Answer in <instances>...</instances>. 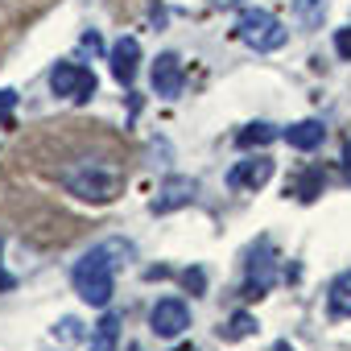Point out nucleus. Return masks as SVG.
<instances>
[{
    "label": "nucleus",
    "instance_id": "5701e85b",
    "mask_svg": "<svg viewBox=\"0 0 351 351\" xmlns=\"http://www.w3.org/2000/svg\"><path fill=\"white\" fill-rule=\"evenodd\" d=\"M215 9H236V5H244V0H211Z\"/></svg>",
    "mask_w": 351,
    "mask_h": 351
},
{
    "label": "nucleus",
    "instance_id": "f257e3e1",
    "mask_svg": "<svg viewBox=\"0 0 351 351\" xmlns=\"http://www.w3.org/2000/svg\"><path fill=\"white\" fill-rule=\"evenodd\" d=\"M124 248H128V244L108 240V244H99V248H91V252H83V256L75 261L71 285H75V293H79L87 306L108 310V302H112V293H116V269H120V261H112V256L124 252Z\"/></svg>",
    "mask_w": 351,
    "mask_h": 351
},
{
    "label": "nucleus",
    "instance_id": "a211bd4d",
    "mask_svg": "<svg viewBox=\"0 0 351 351\" xmlns=\"http://www.w3.org/2000/svg\"><path fill=\"white\" fill-rule=\"evenodd\" d=\"M79 335H83V322H79V318H62V322H58V330L50 335V343H54L58 351H66L71 343H79Z\"/></svg>",
    "mask_w": 351,
    "mask_h": 351
},
{
    "label": "nucleus",
    "instance_id": "393cba45",
    "mask_svg": "<svg viewBox=\"0 0 351 351\" xmlns=\"http://www.w3.org/2000/svg\"><path fill=\"white\" fill-rule=\"evenodd\" d=\"M343 165H347V169H351V145H347V153H343Z\"/></svg>",
    "mask_w": 351,
    "mask_h": 351
},
{
    "label": "nucleus",
    "instance_id": "9b49d317",
    "mask_svg": "<svg viewBox=\"0 0 351 351\" xmlns=\"http://www.w3.org/2000/svg\"><path fill=\"white\" fill-rule=\"evenodd\" d=\"M281 136L289 141V149H298V153H310V149H318V145H322L326 128H322V120H298V124H289Z\"/></svg>",
    "mask_w": 351,
    "mask_h": 351
},
{
    "label": "nucleus",
    "instance_id": "b1692460",
    "mask_svg": "<svg viewBox=\"0 0 351 351\" xmlns=\"http://www.w3.org/2000/svg\"><path fill=\"white\" fill-rule=\"evenodd\" d=\"M173 351H199V347L195 343H182V347H173Z\"/></svg>",
    "mask_w": 351,
    "mask_h": 351
},
{
    "label": "nucleus",
    "instance_id": "39448f33",
    "mask_svg": "<svg viewBox=\"0 0 351 351\" xmlns=\"http://www.w3.org/2000/svg\"><path fill=\"white\" fill-rule=\"evenodd\" d=\"M277 281V252L273 240H261L248 256V277H244V298H265Z\"/></svg>",
    "mask_w": 351,
    "mask_h": 351
},
{
    "label": "nucleus",
    "instance_id": "2eb2a0df",
    "mask_svg": "<svg viewBox=\"0 0 351 351\" xmlns=\"http://www.w3.org/2000/svg\"><path fill=\"white\" fill-rule=\"evenodd\" d=\"M277 136H281V132L261 120V124H248V128L236 136V145H240V149H252V145H269V141H277Z\"/></svg>",
    "mask_w": 351,
    "mask_h": 351
},
{
    "label": "nucleus",
    "instance_id": "6e6552de",
    "mask_svg": "<svg viewBox=\"0 0 351 351\" xmlns=\"http://www.w3.org/2000/svg\"><path fill=\"white\" fill-rule=\"evenodd\" d=\"M273 169H277V165H273V157H265V153H261V157H244V161L232 165L228 186H232V191H261V186L273 178Z\"/></svg>",
    "mask_w": 351,
    "mask_h": 351
},
{
    "label": "nucleus",
    "instance_id": "f8f14e48",
    "mask_svg": "<svg viewBox=\"0 0 351 351\" xmlns=\"http://www.w3.org/2000/svg\"><path fill=\"white\" fill-rule=\"evenodd\" d=\"M116 343H120V314L116 310H104V318L91 326L87 351H116Z\"/></svg>",
    "mask_w": 351,
    "mask_h": 351
},
{
    "label": "nucleus",
    "instance_id": "aec40b11",
    "mask_svg": "<svg viewBox=\"0 0 351 351\" xmlns=\"http://www.w3.org/2000/svg\"><path fill=\"white\" fill-rule=\"evenodd\" d=\"M13 104H17V91H0V120H5V128H13Z\"/></svg>",
    "mask_w": 351,
    "mask_h": 351
},
{
    "label": "nucleus",
    "instance_id": "0eeeda50",
    "mask_svg": "<svg viewBox=\"0 0 351 351\" xmlns=\"http://www.w3.org/2000/svg\"><path fill=\"white\" fill-rule=\"evenodd\" d=\"M149 326H153V335H161V339H178V335L191 326L186 302H182V298H161V302L149 310Z\"/></svg>",
    "mask_w": 351,
    "mask_h": 351
},
{
    "label": "nucleus",
    "instance_id": "423d86ee",
    "mask_svg": "<svg viewBox=\"0 0 351 351\" xmlns=\"http://www.w3.org/2000/svg\"><path fill=\"white\" fill-rule=\"evenodd\" d=\"M195 195H199V182H195V178H186V173H169V178L157 186V199L149 203V211H153V215L182 211V207L195 203Z\"/></svg>",
    "mask_w": 351,
    "mask_h": 351
},
{
    "label": "nucleus",
    "instance_id": "f03ea898",
    "mask_svg": "<svg viewBox=\"0 0 351 351\" xmlns=\"http://www.w3.org/2000/svg\"><path fill=\"white\" fill-rule=\"evenodd\" d=\"M62 186H66L75 199L104 207V203H112V199L120 195L124 173H120L112 161H104V157H79L75 165L62 169Z\"/></svg>",
    "mask_w": 351,
    "mask_h": 351
},
{
    "label": "nucleus",
    "instance_id": "dca6fc26",
    "mask_svg": "<svg viewBox=\"0 0 351 351\" xmlns=\"http://www.w3.org/2000/svg\"><path fill=\"white\" fill-rule=\"evenodd\" d=\"M322 186H326V178H322V169H306L302 178H298V186H293V195H298L302 203H314V199L322 195Z\"/></svg>",
    "mask_w": 351,
    "mask_h": 351
},
{
    "label": "nucleus",
    "instance_id": "6ab92c4d",
    "mask_svg": "<svg viewBox=\"0 0 351 351\" xmlns=\"http://www.w3.org/2000/svg\"><path fill=\"white\" fill-rule=\"evenodd\" d=\"M182 285H186L191 293H203V289H207V273H203V269H186V273H182Z\"/></svg>",
    "mask_w": 351,
    "mask_h": 351
},
{
    "label": "nucleus",
    "instance_id": "7ed1b4c3",
    "mask_svg": "<svg viewBox=\"0 0 351 351\" xmlns=\"http://www.w3.org/2000/svg\"><path fill=\"white\" fill-rule=\"evenodd\" d=\"M236 38H240L248 50L269 54V50H281L289 34H285V25H281L269 9H240V17H236Z\"/></svg>",
    "mask_w": 351,
    "mask_h": 351
},
{
    "label": "nucleus",
    "instance_id": "1a4fd4ad",
    "mask_svg": "<svg viewBox=\"0 0 351 351\" xmlns=\"http://www.w3.org/2000/svg\"><path fill=\"white\" fill-rule=\"evenodd\" d=\"M182 83H186L182 58L178 54H157V62H153V91L161 99H178L182 95Z\"/></svg>",
    "mask_w": 351,
    "mask_h": 351
},
{
    "label": "nucleus",
    "instance_id": "20e7f679",
    "mask_svg": "<svg viewBox=\"0 0 351 351\" xmlns=\"http://www.w3.org/2000/svg\"><path fill=\"white\" fill-rule=\"evenodd\" d=\"M50 91L62 95V99H71V104H87L95 95V75L87 66H79V62H54Z\"/></svg>",
    "mask_w": 351,
    "mask_h": 351
},
{
    "label": "nucleus",
    "instance_id": "4be33fe9",
    "mask_svg": "<svg viewBox=\"0 0 351 351\" xmlns=\"http://www.w3.org/2000/svg\"><path fill=\"white\" fill-rule=\"evenodd\" d=\"M79 46H83V50H91V54H99V50H104V42H99V34H95V29H91V34H83V42H79Z\"/></svg>",
    "mask_w": 351,
    "mask_h": 351
},
{
    "label": "nucleus",
    "instance_id": "9d476101",
    "mask_svg": "<svg viewBox=\"0 0 351 351\" xmlns=\"http://www.w3.org/2000/svg\"><path fill=\"white\" fill-rule=\"evenodd\" d=\"M136 62H141V42H136V38H120V42L108 50V66H112V79H116L120 87H132Z\"/></svg>",
    "mask_w": 351,
    "mask_h": 351
},
{
    "label": "nucleus",
    "instance_id": "a878e982",
    "mask_svg": "<svg viewBox=\"0 0 351 351\" xmlns=\"http://www.w3.org/2000/svg\"><path fill=\"white\" fill-rule=\"evenodd\" d=\"M273 351H293V347H289V343H285V339H281V343H277V347H273Z\"/></svg>",
    "mask_w": 351,
    "mask_h": 351
},
{
    "label": "nucleus",
    "instance_id": "4468645a",
    "mask_svg": "<svg viewBox=\"0 0 351 351\" xmlns=\"http://www.w3.org/2000/svg\"><path fill=\"white\" fill-rule=\"evenodd\" d=\"M293 17L302 21V29H322L326 5H322V0H293Z\"/></svg>",
    "mask_w": 351,
    "mask_h": 351
},
{
    "label": "nucleus",
    "instance_id": "f3484780",
    "mask_svg": "<svg viewBox=\"0 0 351 351\" xmlns=\"http://www.w3.org/2000/svg\"><path fill=\"white\" fill-rule=\"evenodd\" d=\"M252 330H256V318H252L248 310H236V314H232V322H228V326H223L219 335H223L228 343H236V339H248Z\"/></svg>",
    "mask_w": 351,
    "mask_h": 351
},
{
    "label": "nucleus",
    "instance_id": "bb28decb",
    "mask_svg": "<svg viewBox=\"0 0 351 351\" xmlns=\"http://www.w3.org/2000/svg\"><path fill=\"white\" fill-rule=\"evenodd\" d=\"M128 351H141V347H136V343H132V347H128Z\"/></svg>",
    "mask_w": 351,
    "mask_h": 351
},
{
    "label": "nucleus",
    "instance_id": "412c9836",
    "mask_svg": "<svg viewBox=\"0 0 351 351\" xmlns=\"http://www.w3.org/2000/svg\"><path fill=\"white\" fill-rule=\"evenodd\" d=\"M335 54H339V58H347V62H351V25H343V29H339V34H335Z\"/></svg>",
    "mask_w": 351,
    "mask_h": 351
},
{
    "label": "nucleus",
    "instance_id": "ddd939ff",
    "mask_svg": "<svg viewBox=\"0 0 351 351\" xmlns=\"http://www.w3.org/2000/svg\"><path fill=\"white\" fill-rule=\"evenodd\" d=\"M326 310H330V318H351V269L330 281V289H326Z\"/></svg>",
    "mask_w": 351,
    "mask_h": 351
}]
</instances>
